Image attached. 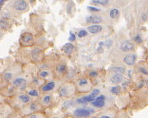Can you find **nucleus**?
Listing matches in <instances>:
<instances>
[{
    "instance_id": "obj_35",
    "label": "nucleus",
    "mask_w": 148,
    "mask_h": 118,
    "mask_svg": "<svg viewBox=\"0 0 148 118\" xmlns=\"http://www.w3.org/2000/svg\"><path fill=\"white\" fill-rule=\"evenodd\" d=\"M99 93H100V90H98V89H94V90H92L91 94V95L92 96H94V97H96L98 95Z\"/></svg>"
},
{
    "instance_id": "obj_27",
    "label": "nucleus",
    "mask_w": 148,
    "mask_h": 118,
    "mask_svg": "<svg viewBox=\"0 0 148 118\" xmlns=\"http://www.w3.org/2000/svg\"><path fill=\"white\" fill-rule=\"evenodd\" d=\"M28 109L30 112H35L39 109V106L36 103H30L28 106Z\"/></svg>"
},
{
    "instance_id": "obj_18",
    "label": "nucleus",
    "mask_w": 148,
    "mask_h": 118,
    "mask_svg": "<svg viewBox=\"0 0 148 118\" xmlns=\"http://www.w3.org/2000/svg\"><path fill=\"white\" fill-rule=\"evenodd\" d=\"M66 65L65 64H58L57 65L56 67H55V73L58 76H61L65 74V72L66 71Z\"/></svg>"
},
{
    "instance_id": "obj_24",
    "label": "nucleus",
    "mask_w": 148,
    "mask_h": 118,
    "mask_svg": "<svg viewBox=\"0 0 148 118\" xmlns=\"http://www.w3.org/2000/svg\"><path fill=\"white\" fill-rule=\"evenodd\" d=\"M111 71L112 73H117V74L124 75V73L125 72V69L123 67L117 66V67H114L111 69Z\"/></svg>"
},
{
    "instance_id": "obj_23",
    "label": "nucleus",
    "mask_w": 148,
    "mask_h": 118,
    "mask_svg": "<svg viewBox=\"0 0 148 118\" xmlns=\"http://www.w3.org/2000/svg\"><path fill=\"white\" fill-rule=\"evenodd\" d=\"M51 99H52V96H51V95L46 94V95H45L44 96L42 97L41 102H42V104L43 105H48L51 104Z\"/></svg>"
},
{
    "instance_id": "obj_40",
    "label": "nucleus",
    "mask_w": 148,
    "mask_h": 118,
    "mask_svg": "<svg viewBox=\"0 0 148 118\" xmlns=\"http://www.w3.org/2000/svg\"><path fill=\"white\" fill-rule=\"evenodd\" d=\"M2 102H3V99H2V97L0 96V104L1 103H2Z\"/></svg>"
},
{
    "instance_id": "obj_39",
    "label": "nucleus",
    "mask_w": 148,
    "mask_h": 118,
    "mask_svg": "<svg viewBox=\"0 0 148 118\" xmlns=\"http://www.w3.org/2000/svg\"><path fill=\"white\" fill-rule=\"evenodd\" d=\"M100 118H110V117H109V116H107V115H104V116H101Z\"/></svg>"
},
{
    "instance_id": "obj_16",
    "label": "nucleus",
    "mask_w": 148,
    "mask_h": 118,
    "mask_svg": "<svg viewBox=\"0 0 148 118\" xmlns=\"http://www.w3.org/2000/svg\"><path fill=\"white\" fill-rule=\"evenodd\" d=\"M87 30L91 34H98L103 30V27L100 25H93L88 27Z\"/></svg>"
},
{
    "instance_id": "obj_15",
    "label": "nucleus",
    "mask_w": 148,
    "mask_h": 118,
    "mask_svg": "<svg viewBox=\"0 0 148 118\" xmlns=\"http://www.w3.org/2000/svg\"><path fill=\"white\" fill-rule=\"evenodd\" d=\"M124 80V75L117 73H112L109 77V81L112 84H118L122 82Z\"/></svg>"
},
{
    "instance_id": "obj_14",
    "label": "nucleus",
    "mask_w": 148,
    "mask_h": 118,
    "mask_svg": "<svg viewBox=\"0 0 148 118\" xmlns=\"http://www.w3.org/2000/svg\"><path fill=\"white\" fill-rule=\"evenodd\" d=\"M52 77H53L52 72L48 70V69H45L39 71L38 73V77L45 81L50 80V79H51Z\"/></svg>"
},
{
    "instance_id": "obj_25",
    "label": "nucleus",
    "mask_w": 148,
    "mask_h": 118,
    "mask_svg": "<svg viewBox=\"0 0 148 118\" xmlns=\"http://www.w3.org/2000/svg\"><path fill=\"white\" fill-rule=\"evenodd\" d=\"M10 27V24L9 22L6 19H0V29H7Z\"/></svg>"
},
{
    "instance_id": "obj_32",
    "label": "nucleus",
    "mask_w": 148,
    "mask_h": 118,
    "mask_svg": "<svg viewBox=\"0 0 148 118\" xmlns=\"http://www.w3.org/2000/svg\"><path fill=\"white\" fill-rule=\"evenodd\" d=\"M98 72L96 70H91L88 72V76L91 78H95L98 77Z\"/></svg>"
},
{
    "instance_id": "obj_2",
    "label": "nucleus",
    "mask_w": 148,
    "mask_h": 118,
    "mask_svg": "<svg viewBox=\"0 0 148 118\" xmlns=\"http://www.w3.org/2000/svg\"><path fill=\"white\" fill-rule=\"evenodd\" d=\"M76 86L72 82H66L63 83L58 90V93L62 97H70L76 93Z\"/></svg>"
},
{
    "instance_id": "obj_33",
    "label": "nucleus",
    "mask_w": 148,
    "mask_h": 118,
    "mask_svg": "<svg viewBox=\"0 0 148 118\" xmlns=\"http://www.w3.org/2000/svg\"><path fill=\"white\" fill-rule=\"evenodd\" d=\"M134 40L137 43H141L142 42V39L140 36V34H137L135 37H134Z\"/></svg>"
},
{
    "instance_id": "obj_6",
    "label": "nucleus",
    "mask_w": 148,
    "mask_h": 118,
    "mask_svg": "<svg viewBox=\"0 0 148 118\" xmlns=\"http://www.w3.org/2000/svg\"><path fill=\"white\" fill-rule=\"evenodd\" d=\"M20 42L23 47H32L35 44V37L31 33L25 32L22 34L20 38Z\"/></svg>"
},
{
    "instance_id": "obj_5",
    "label": "nucleus",
    "mask_w": 148,
    "mask_h": 118,
    "mask_svg": "<svg viewBox=\"0 0 148 118\" xmlns=\"http://www.w3.org/2000/svg\"><path fill=\"white\" fill-rule=\"evenodd\" d=\"M32 77L30 74L27 75H23V76H18L15 79L12 80L13 86L16 87H22L23 86H25L26 84L30 82H32Z\"/></svg>"
},
{
    "instance_id": "obj_34",
    "label": "nucleus",
    "mask_w": 148,
    "mask_h": 118,
    "mask_svg": "<svg viewBox=\"0 0 148 118\" xmlns=\"http://www.w3.org/2000/svg\"><path fill=\"white\" fill-rule=\"evenodd\" d=\"M88 10L90 11V12H99L100 10L99 9H98L96 7H95V6H88Z\"/></svg>"
},
{
    "instance_id": "obj_26",
    "label": "nucleus",
    "mask_w": 148,
    "mask_h": 118,
    "mask_svg": "<svg viewBox=\"0 0 148 118\" xmlns=\"http://www.w3.org/2000/svg\"><path fill=\"white\" fill-rule=\"evenodd\" d=\"M91 105L95 107H98V108H101L102 107H104L105 105V102L104 101H98V100H96L95 99L94 102H92Z\"/></svg>"
},
{
    "instance_id": "obj_30",
    "label": "nucleus",
    "mask_w": 148,
    "mask_h": 118,
    "mask_svg": "<svg viewBox=\"0 0 148 118\" xmlns=\"http://www.w3.org/2000/svg\"><path fill=\"white\" fill-rule=\"evenodd\" d=\"M27 118H44V116L42 114H38V113H33L32 115H30Z\"/></svg>"
},
{
    "instance_id": "obj_22",
    "label": "nucleus",
    "mask_w": 148,
    "mask_h": 118,
    "mask_svg": "<svg viewBox=\"0 0 148 118\" xmlns=\"http://www.w3.org/2000/svg\"><path fill=\"white\" fill-rule=\"evenodd\" d=\"M91 4H94V6H107L109 4V2L107 0H94L91 2Z\"/></svg>"
},
{
    "instance_id": "obj_1",
    "label": "nucleus",
    "mask_w": 148,
    "mask_h": 118,
    "mask_svg": "<svg viewBox=\"0 0 148 118\" xmlns=\"http://www.w3.org/2000/svg\"><path fill=\"white\" fill-rule=\"evenodd\" d=\"M7 8L13 12H25L29 10V4L25 0H15L8 4Z\"/></svg>"
},
{
    "instance_id": "obj_38",
    "label": "nucleus",
    "mask_w": 148,
    "mask_h": 118,
    "mask_svg": "<svg viewBox=\"0 0 148 118\" xmlns=\"http://www.w3.org/2000/svg\"><path fill=\"white\" fill-rule=\"evenodd\" d=\"M76 40V37H75V34L73 33L72 32H70V37H69V40L70 41H74Z\"/></svg>"
},
{
    "instance_id": "obj_12",
    "label": "nucleus",
    "mask_w": 148,
    "mask_h": 118,
    "mask_svg": "<svg viewBox=\"0 0 148 118\" xmlns=\"http://www.w3.org/2000/svg\"><path fill=\"white\" fill-rule=\"evenodd\" d=\"M44 54L42 50L39 49H34L32 51L31 53V59L34 62H40L42 59H43Z\"/></svg>"
},
{
    "instance_id": "obj_20",
    "label": "nucleus",
    "mask_w": 148,
    "mask_h": 118,
    "mask_svg": "<svg viewBox=\"0 0 148 118\" xmlns=\"http://www.w3.org/2000/svg\"><path fill=\"white\" fill-rule=\"evenodd\" d=\"M17 99L22 104H27V103H30V96H29L28 95L22 94L17 97Z\"/></svg>"
},
{
    "instance_id": "obj_13",
    "label": "nucleus",
    "mask_w": 148,
    "mask_h": 118,
    "mask_svg": "<svg viewBox=\"0 0 148 118\" xmlns=\"http://www.w3.org/2000/svg\"><path fill=\"white\" fill-rule=\"evenodd\" d=\"M11 113V108L8 105L0 104V118H6Z\"/></svg>"
},
{
    "instance_id": "obj_10",
    "label": "nucleus",
    "mask_w": 148,
    "mask_h": 118,
    "mask_svg": "<svg viewBox=\"0 0 148 118\" xmlns=\"http://www.w3.org/2000/svg\"><path fill=\"white\" fill-rule=\"evenodd\" d=\"M86 21L88 24H91L93 25H99L102 22V18L100 15L98 14H90L86 17Z\"/></svg>"
},
{
    "instance_id": "obj_29",
    "label": "nucleus",
    "mask_w": 148,
    "mask_h": 118,
    "mask_svg": "<svg viewBox=\"0 0 148 118\" xmlns=\"http://www.w3.org/2000/svg\"><path fill=\"white\" fill-rule=\"evenodd\" d=\"M138 69L139 72L142 73V75L148 76V69H147L146 67H139Z\"/></svg>"
},
{
    "instance_id": "obj_31",
    "label": "nucleus",
    "mask_w": 148,
    "mask_h": 118,
    "mask_svg": "<svg viewBox=\"0 0 148 118\" xmlns=\"http://www.w3.org/2000/svg\"><path fill=\"white\" fill-rule=\"evenodd\" d=\"M88 34V32H87V31L86 30H85V29H81V30H80V31L79 32V33H78V36H79V37H86V35Z\"/></svg>"
},
{
    "instance_id": "obj_19",
    "label": "nucleus",
    "mask_w": 148,
    "mask_h": 118,
    "mask_svg": "<svg viewBox=\"0 0 148 118\" xmlns=\"http://www.w3.org/2000/svg\"><path fill=\"white\" fill-rule=\"evenodd\" d=\"M96 97L92 96L91 95H87V96H84L81 97V98H79V99H77V103H79V104H86V103H91L94 102L95 99H96Z\"/></svg>"
},
{
    "instance_id": "obj_4",
    "label": "nucleus",
    "mask_w": 148,
    "mask_h": 118,
    "mask_svg": "<svg viewBox=\"0 0 148 118\" xmlns=\"http://www.w3.org/2000/svg\"><path fill=\"white\" fill-rule=\"evenodd\" d=\"M22 67L20 65H17L12 67V68L4 73V80L6 81L13 80L21 74Z\"/></svg>"
},
{
    "instance_id": "obj_8",
    "label": "nucleus",
    "mask_w": 148,
    "mask_h": 118,
    "mask_svg": "<svg viewBox=\"0 0 148 118\" xmlns=\"http://www.w3.org/2000/svg\"><path fill=\"white\" fill-rule=\"evenodd\" d=\"M93 110H91L90 109L88 108H77L73 112V115L75 117L79 118L88 117L91 115Z\"/></svg>"
},
{
    "instance_id": "obj_11",
    "label": "nucleus",
    "mask_w": 148,
    "mask_h": 118,
    "mask_svg": "<svg viewBox=\"0 0 148 118\" xmlns=\"http://www.w3.org/2000/svg\"><path fill=\"white\" fill-rule=\"evenodd\" d=\"M137 59V56L133 53H128L126 54L123 57V62L125 63L126 65L132 66L135 65Z\"/></svg>"
},
{
    "instance_id": "obj_3",
    "label": "nucleus",
    "mask_w": 148,
    "mask_h": 118,
    "mask_svg": "<svg viewBox=\"0 0 148 118\" xmlns=\"http://www.w3.org/2000/svg\"><path fill=\"white\" fill-rule=\"evenodd\" d=\"M76 89L81 92H88L91 91L93 87L91 81L86 77H82L79 79L76 83Z\"/></svg>"
},
{
    "instance_id": "obj_21",
    "label": "nucleus",
    "mask_w": 148,
    "mask_h": 118,
    "mask_svg": "<svg viewBox=\"0 0 148 118\" xmlns=\"http://www.w3.org/2000/svg\"><path fill=\"white\" fill-rule=\"evenodd\" d=\"M73 49H74V46H73L71 43L66 44H64L63 47H62V50H63V51L64 52V53H66L67 54H71L73 51Z\"/></svg>"
},
{
    "instance_id": "obj_36",
    "label": "nucleus",
    "mask_w": 148,
    "mask_h": 118,
    "mask_svg": "<svg viewBox=\"0 0 148 118\" xmlns=\"http://www.w3.org/2000/svg\"><path fill=\"white\" fill-rule=\"evenodd\" d=\"M111 92L114 94H118L119 92V87L117 86V87H114L111 90Z\"/></svg>"
},
{
    "instance_id": "obj_17",
    "label": "nucleus",
    "mask_w": 148,
    "mask_h": 118,
    "mask_svg": "<svg viewBox=\"0 0 148 118\" xmlns=\"http://www.w3.org/2000/svg\"><path fill=\"white\" fill-rule=\"evenodd\" d=\"M108 16L111 19H112L114 21L118 19L120 16V10L117 8H112L111 9L109 12H108Z\"/></svg>"
},
{
    "instance_id": "obj_7",
    "label": "nucleus",
    "mask_w": 148,
    "mask_h": 118,
    "mask_svg": "<svg viewBox=\"0 0 148 118\" xmlns=\"http://www.w3.org/2000/svg\"><path fill=\"white\" fill-rule=\"evenodd\" d=\"M119 49L123 52L128 54L135 50V45L129 40H124L120 43Z\"/></svg>"
},
{
    "instance_id": "obj_28",
    "label": "nucleus",
    "mask_w": 148,
    "mask_h": 118,
    "mask_svg": "<svg viewBox=\"0 0 148 118\" xmlns=\"http://www.w3.org/2000/svg\"><path fill=\"white\" fill-rule=\"evenodd\" d=\"M38 91L35 90V89H32V90L28 91V95L32 97H38Z\"/></svg>"
},
{
    "instance_id": "obj_41",
    "label": "nucleus",
    "mask_w": 148,
    "mask_h": 118,
    "mask_svg": "<svg viewBox=\"0 0 148 118\" xmlns=\"http://www.w3.org/2000/svg\"><path fill=\"white\" fill-rule=\"evenodd\" d=\"M2 79L0 77V84H2Z\"/></svg>"
},
{
    "instance_id": "obj_37",
    "label": "nucleus",
    "mask_w": 148,
    "mask_h": 118,
    "mask_svg": "<svg viewBox=\"0 0 148 118\" xmlns=\"http://www.w3.org/2000/svg\"><path fill=\"white\" fill-rule=\"evenodd\" d=\"M105 99H106V97L104 95H100V96L96 97V100H98V101H104L105 102Z\"/></svg>"
},
{
    "instance_id": "obj_42",
    "label": "nucleus",
    "mask_w": 148,
    "mask_h": 118,
    "mask_svg": "<svg viewBox=\"0 0 148 118\" xmlns=\"http://www.w3.org/2000/svg\"><path fill=\"white\" fill-rule=\"evenodd\" d=\"M2 5L0 4V12H1V10H2Z\"/></svg>"
},
{
    "instance_id": "obj_9",
    "label": "nucleus",
    "mask_w": 148,
    "mask_h": 118,
    "mask_svg": "<svg viewBox=\"0 0 148 118\" xmlns=\"http://www.w3.org/2000/svg\"><path fill=\"white\" fill-rule=\"evenodd\" d=\"M55 87H56V82L55 81H47V82H45V83L40 87V91L41 92H43V93L49 92L53 91L55 88Z\"/></svg>"
}]
</instances>
